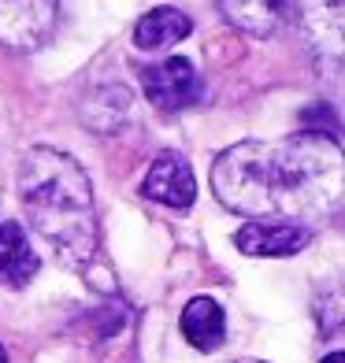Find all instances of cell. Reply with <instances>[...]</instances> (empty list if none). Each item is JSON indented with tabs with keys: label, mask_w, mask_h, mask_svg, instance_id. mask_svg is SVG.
Instances as JSON below:
<instances>
[{
	"label": "cell",
	"mask_w": 345,
	"mask_h": 363,
	"mask_svg": "<svg viewBox=\"0 0 345 363\" xmlns=\"http://www.w3.org/2000/svg\"><path fill=\"white\" fill-rule=\"evenodd\" d=\"M212 189L253 223L323 219L345 201V148L316 130L278 141H238L219 152Z\"/></svg>",
	"instance_id": "cell-1"
},
{
	"label": "cell",
	"mask_w": 345,
	"mask_h": 363,
	"mask_svg": "<svg viewBox=\"0 0 345 363\" xmlns=\"http://www.w3.org/2000/svg\"><path fill=\"white\" fill-rule=\"evenodd\" d=\"M19 201L26 223L53 252L75 271H86L97 259V208L86 171L60 148H30L19 163Z\"/></svg>",
	"instance_id": "cell-2"
},
{
	"label": "cell",
	"mask_w": 345,
	"mask_h": 363,
	"mask_svg": "<svg viewBox=\"0 0 345 363\" xmlns=\"http://www.w3.org/2000/svg\"><path fill=\"white\" fill-rule=\"evenodd\" d=\"M60 0H0V45L11 52H34L53 34Z\"/></svg>",
	"instance_id": "cell-3"
},
{
	"label": "cell",
	"mask_w": 345,
	"mask_h": 363,
	"mask_svg": "<svg viewBox=\"0 0 345 363\" xmlns=\"http://www.w3.org/2000/svg\"><path fill=\"white\" fill-rule=\"evenodd\" d=\"M141 89L149 96V104H156L160 111H182V108L201 101L197 67L182 56H171V60H160L153 67H145L141 71Z\"/></svg>",
	"instance_id": "cell-4"
},
{
	"label": "cell",
	"mask_w": 345,
	"mask_h": 363,
	"mask_svg": "<svg viewBox=\"0 0 345 363\" xmlns=\"http://www.w3.org/2000/svg\"><path fill=\"white\" fill-rule=\"evenodd\" d=\"M297 19L312 52L327 63H345V0H297Z\"/></svg>",
	"instance_id": "cell-5"
},
{
	"label": "cell",
	"mask_w": 345,
	"mask_h": 363,
	"mask_svg": "<svg viewBox=\"0 0 345 363\" xmlns=\"http://www.w3.org/2000/svg\"><path fill=\"white\" fill-rule=\"evenodd\" d=\"M141 193L156 204H168V208H190L197 201V178L190 171L186 156L160 152L141 182Z\"/></svg>",
	"instance_id": "cell-6"
},
{
	"label": "cell",
	"mask_w": 345,
	"mask_h": 363,
	"mask_svg": "<svg viewBox=\"0 0 345 363\" xmlns=\"http://www.w3.org/2000/svg\"><path fill=\"white\" fill-rule=\"evenodd\" d=\"M312 241V230L301 226V223H245L238 234H234V245L245 252V256H297L301 249H308Z\"/></svg>",
	"instance_id": "cell-7"
},
{
	"label": "cell",
	"mask_w": 345,
	"mask_h": 363,
	"mask_svg": "<svg viewBox=\"0 0 345 363\" xmlns=\"http://www.w3.org/2000/svg\"><path fill=\"white\" fill-rule=\"evenodd\" d=\"M38 267L41 259L26 238V230L19 223H4L0 226V282L8 289H23L38 274Z\"/></svg>",
	"instance_id": "cell-8"
},
{
	"label": "cell",
	"mask_w": 345,
	"mask_h": 363,
	"mask_svg": "<svg viewBox=\"0 0 345 363\" xmlns=\"http://www.w3.org/2000/svg\"><path fill=\"white\" fill-rule=\"evenodd\" d=\"M223 19L249 38H271L286 19V0H216Z\"/></svg>",
	"instance_id": "cell-9"
},
{
	"label": "cell",
	"mask_w": 345,
	"mask_h": 363,
	"mask_svg": "<svg viewBox=\"0 0 345 363\" xmlns=\"http://www.w3.org/2000/svg\"><path fill=\"white\" fill-rule=\"evenodd\" d=\"M182 334L193 349L201 352H216L226 341V315L212 296H193L182 308Z\"/></svg>",
	"instance_id": "cell-10"
},
{
	"label": "cell",
	"mask_w": 345,
	"mask_h": 363,
	"mask_svg": "<svg viewBox=\"0 0 345 363\" xmlns=\"http://www.w3.org/2000/svg\"><path fill=\"white\" fill-rule=\"evenodd\" d=\"M193 34V19L178 8H153L149 15L138 19V30H134V45L153 52V48H168V45H178L182 38Z\"/></svg>",
	"instance_id": "cell-11"
},
{
	"label": "cell",
	"mask_w": 345,
	"mask_h": 363,
	"mask_svg": "<svg viewBox=\"0 0 345 363\" xmlns=\"http://www.w3.org/2000/svg\"><path fill=\"white\" fill-rule=\"evenodd\" d=\"M319 363H345V352H331V356H323Z\"/></svg>",
	"instance_id": "cell-12"
},
{
	"label": "cell",
	"mask_w": 345,
	"mask_h": 363,
	"mask_svg": "<svg viewBox=\"0 0 345 363\" xmlns=\"http://www.w3.org/2000/svg\"><path fill=\"white\" fill-rule=\"evenodd\" d=\"M0 363H8V352H4V345H0Z\"/></svg>",
	"instance_id": "cell-13"
},
{
	"label": "cell",
	"mask_w": 345,
	"mask_h": 363,
	"mask_svg": "<svg viewBox=\"0 0 345 363\" xmlns=\"http://www.w3.org/2000/svg\"><path fill=\"white\" fill-rule=\"evenodd\" d=\"M238 363H264V359H238Z\"/></svg>",
	"instance_id": "cell-14"
}]
</instances>
